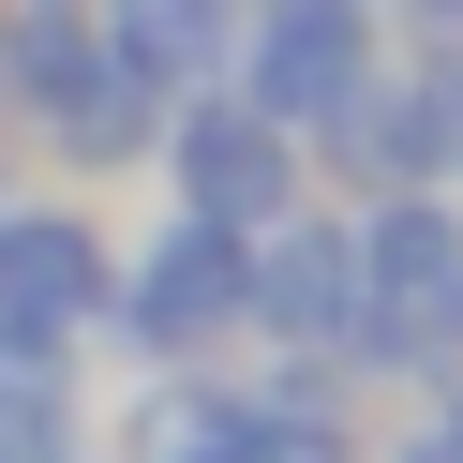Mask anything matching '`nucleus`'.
Returning <instances> with one entry per match:
<instances>
[{"label": "nucleus", "instance_id": "1", "mask_svg": "<svg viewBox=\"0 0 463 463\" xmlns=\"http://www.w3.org/2000/svg\"><path fill=\"white\" fill-rule=\"evenodd\" d=\"M359 240V344H344V389H449L463 373V194H359L344 210Z\"/></svg>", "mask_w": 463, "mask_h": 463}, {"label": "nucleus", "instance_id": "2", "mask_svg": "<svg viewBox=\"0 0 463 463\" xmlns=\"http://www.w3.org/2000/svg\"><path fill=\"white\" fill-rule=\"evenodd\" d=\"M240 269H254L240 224H194V210L135 224V240H120V284H105V344H120L135 373L240 359Z\"/></svg>", "mask_w": 463, "mask_h": 463}, {"label": "nucleus", "instance_id": "3", "mask_svg": "<svg viewBox=\"0 0 463 463\" xmlns=\"http://www.w3.org/2000/svg\"><path fill=\"white\" fill-rule=\"evenodd\" d=\"M150 180H165V210H194V224H284L314 194V150L269 120V105H240V90H180L165 105V135H150Z\"/></svg>", "mask_w": 463, "mask_h": 463}, {"label": "nucleus", "instance_id": "4", "mask_svg": "<svg viewBox=\"0 0 463 463\" xmlns=\"http://www.w3.org/2000/svg\"><path fill=\"white\" fill-rule=\"evenodd\" d=\"M373 61H389V0H240V61H224V90L269 105V120L314 150Z\"/></svg>", "mask_w": 463, "mask_h": 463}, {"label": "nucleus", "instance_id": "5", "mask_svg": "<svg viewBox=\"0 0 463 463\" xmlns=\"http://www.w3.org/2000/svg\"><path fill=\"white\" fill-rule=\"evenodd\" d=\"M105 284H120V240L90 194L0 180V344H105Z\"/></svg>", "mask_w": 463, "mask_h": 463}, {"label": "nucleus", "instance_id": "6", "mask_svg": "<svg viewBox=\"0 0 463 463\" xmlns=\"http://www.w3.org/2000/svg\"><path fill=\"white\" fill-rule=\"evenodd\" d=\"M240 344H254V359H329V373H344V344H359V240H344L329 194H299L284 224H254Z\"/></svg>", "mask_w": 463, "mask_h": 463}, {"label": "nucleus", "instance_id": "7", "mask_svg": "<svg viewBox=\"0 0 463 463\" xmlns=\"http://www.w3.org/2000/svg\"><path fill=\"white\" fill-rule=\"evenodd\" d=\"M105 463H254V373H240V359L135 373V403H120V449H105Z\"/></svg>", "mask_w": 463, "mask_h": 463}, {"label": "nucleus", "instance_id": "8", "mask_svg": "<svg viewBox=\"0 0 463 463\" xmlns=\"http://www.w3.org/2000/svg\"><path fill=\"white\" fill-rule=\"evenodd\" d=\"M314 165H329L344 180V210H359V194H433V135H419V61H373L359 90H344V120L314 135Z\"/></svg>", "mask_w": 463, "mask_h": 463}, {"label": "nucleus", "instance_id": "9", "mask_svg": "<svg viewBox=\"0 0 463 463\" xmlns=\"http://www.w3.org/2000/svg\"><path fill=\"white\" fill-rule=\"evenodd\" d=\"M31 135H45V165H61V180H120V165H150V135H165V90L120 61V45H105V75H90V90H61Z\"/></svg>", "mask_w": 463, "mask_h": 463}, {"label": "nucleus", "instance_id": "10", "mask_svg": "<svg viewBox=\"0 0 463 463\" xmlns=\"http://www.w3.org/2000/svg\"><path fill=\"white\" fill-rule=\"evenodd\" d=\"M90 15H105V45H120L165 105L224 90V61H240V0H90Z\"/></svg>", "mask_w": 463, "mask_h": 463}, {"label": "nucleus", "instance_id": "11", "mask_svg": "<svg viewBox=\"0 0 463 463\" xmlns=\"http://www.w3.org/2000/svg\"><path fill=\"white\" fill-rule=\"evenodd\" d=\"M419 135H433V194H463V31L419 45Z\"/></svg>", "mask_w": 463, "mask_h": 463}, {"label": "nucleus", "instance_id": "12", "mask_svg": "<svg viewBox=\"0 0 463 463\" xmlns=\"http://www.w3.org/2000/svg\"><path fill=\"white\" fill-rule=\"evenodd\" d=\"M419 449H433V463H463V373H449V389H419Z\"/></svg>", "mask_w": 463, "mask_h": 463}, {"label": "nucleus", "instance_id": "13", "mask_svg": "<svg viewBox=\"0 0 463 463\" xmlns=\"http://www.w3.org/2000/svg\"><path fill=\"white\" fill-rule=\"evenodd\" d=\"M389 15H403L419 45H433V31H463V0H389Z\"/></svg>", "mask_w": 463, "mask_h": 463}, {"label": "nucleus", "instance_id": "14", "mask_svg": "<svg viewBox=\"0 0 463 463\" xmlns=\"http://www.w3.org/2000/svg\"><path fill=\"white\" fill-rule=\"evenodd\" d=\"M359 463H433V449H419V433H403V449H359Z\"/></svg>", "mask_w": 463, "mask_h": 463}, {"label": "nucleus", "instance_id": "15", "mask_svg": "<svg viewBox=\"0 0 463 463\" xmlns=\"http://www.w3.org/2000/svg\"><path fill=\"white\" fill-rule=\"evenodd\" d=\"M61 463H105V449H61Z\"/></svg>", "mask_w": 463, "mask_h": 463}, {"label": "nucleus", "instance_id": "16", "mask_svg": "<svg viewBox=\"0 0 463 463\" xmlns=\"http://www.w3.org/2000/svg\"><path fill=\"white\" fill-rule=\"evenodd\" d=\"M0 463H15V433H0Z\"/></svg>", "mask_w": 463, "mask_h": 463}]
</instances>
